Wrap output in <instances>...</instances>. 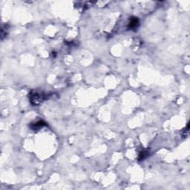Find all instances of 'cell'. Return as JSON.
<instances>
[{"label":"cell","mask_w":190,"mask_h":190,"mask_svg":"<svg viewBox=\"0 0 190 190\" xmlns=\"http://www.w3.org/2000/svg\"><path fill=\"white\" fill-rule=\"evenodd\" d=\"M47 99V94L42 92H32L30 94V100L33 105H38Z\"/></svg>","instance_id":"obj_1"},{"label":"cell","mask_w":190,"mask_h":190,"mask_svg":"<svg viewBox=\"0 0 190 190\" xmlns=\"http://www.w3.org/2000/svg\"><path fill=\"white\" fill-rule=\"evenodd\" d=\"M139 26V20L136 17H133L130 19V22L128 23V28L132 30H134L137 28Z\"/></svg>","instance_id":"obj_2"},{"label":"cell","mask_w":190,"mask_h":190,"mask_svg":"<svg viewBox=\"0 0 190 190\" xmlns=\"http://www.w3.org/2000/svg\"><path fill=\"white\" fill-rule=\"evenodd\" d=\"M46 123L44 122V121H37L35 123H33V124L31 125V128H32L34 131H37V130L40 129L41 128H42L43 126H46Z\"/></svg>","instance_id":"obj_3"},{"label":"cell","mask_w":190,"mask_h":190,"mask_svg":"<svg viewBox=\"0 0 190 190\" xmlns=\"http://www.w3.org/2000/svg\"><path fill=\"white\" fill-rule=\"evenodd\" d=\"M149 155V152H146V151H143V152H140L139 155V161H142L144 160L146 157H148Z\"/></svg>","instance_id":"obj_4"}]
</instances>
